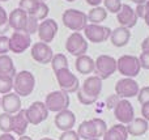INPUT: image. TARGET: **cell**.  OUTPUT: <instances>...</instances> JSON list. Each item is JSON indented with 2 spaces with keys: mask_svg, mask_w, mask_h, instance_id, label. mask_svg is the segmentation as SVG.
Returning a JSON list of instances; mask_svg holds the SVG:
<instances>
[{
  "mask_svg": "<svg viewBox=\"0 0 149 140\" xmlns=\"http://www.w3.org/2000/svg\"><path fill=\"white\" fill-rule=\"evenodd\" d=\"M102 92V80L98 76H89L80 85L79 91L76 92L77 100L81 105H93L97 102Z\"/></svg>",
  "mask_w": 149,
  "mask_h": 140,
  "instance_id": "obj_1",
  "label": "cell"
},
{
  "mask_svg": "<svg viewBox=\"0 0 149 140\" xmlns=\"http://www.w3.org/2000/svg\"><path fill=\"white\" fill-rule=\"evenodd\" d=\"M106 131H107V125L105 120L101 118H93V119L84 120L80 123L79 130L76 132L79 134L80 139L92 140L102 138Z\"/></svg>",
  "mask_w": 149,
  "mask_h": 140,
  "instance_id": "obj_2",
  "label": "cell"
},
{
  "mask_svg": "<svg viewBox=\"0 0 149 140\" xmlns=\"http://www.w3.org/2000/svg\"><path fill=\"white\" fill-rule=\"evenodd\" d=\"M36 88V77L30 71H20L13 77V91L20 97H28Z\"/></svg>",
  "mask_w": 149,
  "mask_h": 140,
  "instance_id": "obj_3",
  "label": "cell"
},
{
  "mask_svg": "<svg viewBox=\"0 0 149 140\" xmlns=\"http://www.w3.org/2000/svg\"><path fill=\"white\" fill-rule=\"evenodd\" d=\"M62 21L64 24L65 28H68L72 31H77L80 33L81 30H84L88 25V16L86 13H84L82 10L79 9H67L64 10L62 16Z\"/></svg>",
  "mask_w": 149,
  "mask_h": 140,
  "instance_id": "obj_4",
  "label": "cell"
},
{
  "mask_svg": "<svg viewBox=\"0 0 149 140\" xmlns=\"http://www.w3.org/2000/svg\"><path fill=\"white\" fill-rule=\"evenodd\" d=\"M141 65H140L139 58L135 55H122L116 60V71L124 77L134 79L140 73Z\"/></svg>",
  "mask_w": 149,
  "mask_h": 140,
  "instance_id": "obj_5",
  "label": "cell"
},
{
  "mask_svg": "<svg viewBox=\"0 0 149 140\" xmlns=\"http://www.w3.org/2000/svg\"><path fill=\"white\" fill-rule=\"evenodd\" d=\"M94 72L101 80L109 79L116 72V59L110 55H100L94 60Z\"/></svg>",
  "mask_w": 149,
  "mask_h": 140,
  "instance_id": "obj_6",
  "label": "cell"
},
{
  "mask_svg": "<svg viewBox=\"0 0 149 140\" xmlns=\"http://www.w3.org/2000/svg\"><path fill=\"white\" fill-rule=\"evenodd\" d=\"M55 77L60 86V91L65 93H76L80 88V81L74 73L70 71V68H63V70L55 72Z\"/></svg>",
  "mask_w": 149,
  "mask_h": 140,
  "instance_id": "obj_7",
  "label": "cell"
},
{
  "mask_svg": "<svg viewBox=\"0 0 149 140\" xmlns=\"http://www.w3.org/2000/svg\"><path fill=\"white\" fill-rule=\"evenodd\" d=\"M45 105H46L49 111H63V110L68 109V106H70V94L63 91H54L46 96Z\"/></svg>",
  "mask_w": 149,
  "mask_h": 140,
  "instance_id": "obj_8",
  "label": "cell"
},
{
  "mask_svg": "<svg viewBox=\"0 0 149 140\" xmlns=\"http://www.w3.org/2000/svg\"><path fill=\"white\" fill-rule=\"evenodd\" d=\"M110 28L103 25H97V24H88L86 28L84 29L85 39H88L92 43H103L110 38Z\"/></svg>",
  "mask_w": 149,
  "mask_h": 140,
  "instance_id": "obj_9",
  "label": "cell"
},
{
  "mask_svg": "<svg viewBox=\"0 0 149 140\" xmlns=\"http://www.w3.org/2000/svg\"><path fill=\"white\" fill-rule=\"evenodd\" d=\"M139 91H140L139 83L130 77L120 79V80H118L115 84V94L119 98H123V100H128V98H132V97H136Z\"/></svg>",
  "mask_w": 149,
  "mask_h": 140,
  "instance_id": "obj_10",
  "label": "cell"
},
{
  "mask_svg": "<svg viewBox=\"0 0 149 140\" xmlns=\"http://www.w3.org/2000/svg\"><path fill=\"white\" fill-rule=\"evenodd\" d=\"M31 46V36L24 30H15L9 37V51L22 54Z\"/></svg>",
  "mask_w": 149,
  "mask_h": 140,
  "instance_id": "obj_11",
  "label": "cell"
},
{
  "mask_svg": "<svg viewBox=\"0 0 149 140\" xmlns=\"http://www.w3.org/2000/svg\"><path fill=\"white\" fill-rule=\"evenodd\" d=\"M65 50L73 56H81L88 51V42L81 33L73 31L65 41Z\"/></svg>",
  "mask_w": 149,
  "mask_h": 140,
  "instance_id": "obj_12",
  "label": "cell"
},
{
  "mask_svg": "<svg viewBox=\"0 0 149 140\" xmlns=\"http://www.w3.org/2000/svg\"><path fill=\"white\" fill-rule=\"evenodd\" d=\"M49 110H47L45 102L36 101L26 109V118H28L30 125H39V123L45 122L49 117Z\"/></svg>",
  "mask_w": 149,
  "mask_h": 140,
  "instance_id": "obj_13",
  "label": "cell"
},
{
  "mask_svg": "<svg viewBox=\"0 0 149 140\" xmlns=\"http://www.w3.org/2000/svg\"><path fill=\"white\" fill-rule=\"evenodd\" d=\"M114 115L116 120L122 125H128L132 119L135 118V110L132 104L128 100H119L118 104L114 107Z\"/></svg>",
  "mask_w": 149,
  "mask_h": 140,
  "instance_id": "obj_14",
  "label": "cell"
},
{
  "mask_svg": "<svg viewBox=\"0 0 149 140\" xmlns=\"http://www.w3.org/2000/svg\"><path fill=\"white\" fill-rule=\"evenodd\" d=\"M58 30V22L54 20V18H46V20L41 21L38 26V37L41 39V42H45V43L49 45L50 42L54 41L55 36H56Z\"/></svg>",
  "mask_w": 149,
  "mask_h": 140,
  "instance_id": "obj_15",
  "label": "cell"
},
{
  "mask_svg": "<svg viewBox=\"0 0 149 140\" xmlns=\"http://www.w3.org/2000/svg\"><path fill=\"white\" fill-rule=\"evenodd\" d=\"M31 58L39 64H47L51 63V59L54 56V51L50 47V45L45 43V42H36L31 46Z\"/></svg>",
  "mask_w": 149,
  "mask_h": 140,
  "instance_id": "obj_16",
  "label": "cell"
},
{
  "mask_svg": "<svg viewBox=\"0 0 149 140\" xmlns=\"http://www.w3.org/2000/svg\"><path fill=\"white\" fill-rule=\"evenodd\" d=\"M139 17L136 16L135 9H132L128 4H122V8L118 13H116V21L119 22V25L123 28L131 29L137 24Z\"/></svg>",
  "mask_w": 149,
  "mask_h": 140,
  "instance_id": "obj_17",
  "label": "cell"
},
{
  "mask_svg": "<svg viewBox=\"0 0 149 140\" xmlns=\"http://www.w3.org/2000/svg\"><path fill=\"white\" fill-rule=\"evenodd\" d=\"M54 122H55L56 128L60 131L72 130L73 126L76 125V115H74L73 111L65 109V110H63V111L56 113Z\"/></svg>",
  "mask_w": 149,
  "mask_h": 140,
  "instance_id": "obj_18",
  "label": "cell"
},
{
  "mask_svg": "<svg viewBox=\"0 0 149 140\" xmlns=\"http://www.w3.org/2000/svg\"><path fill=\"white\" fill-rule=\"evenodd\" d=\"M21 98L20 96L15 93V92H10V93L3 94L1 97V104H0V107L4 110V113L7 114H16L21 110Z\"/></svg>",
  "mask_w": 149,
  "mask_h": 140,
  "instance_id": "obj_19",
  "label": "cell"
},
{
  "mask_svg": "<svg viewBox=\"0 0 149 140\" xmlns=\"http://www.w3.org/2000/svg\"><path fill=\"white\" fill-rule=\"evenodd\" d=\"M8 20H9V26L13 30H24L26 29V24L29 20V15L22 10L21 8H15L12 12L8 16Z\"/></svg>",
  "mask_w": 149,
  "mask_h": 140,
  "instance_id": "obj_20",
  "label": "cell"
},
{
  "mask_svg": "<svg viewBox=\"0 0 149 140\" xmlns=\"http://www.w3.org/2000/svg\"><path fill=\"white\" fill-rule=\"evenodd\" d=\"M29 125L30 123H29L28 118H26V110L21 109L18 113L12 115V132H15L16 135L18 136L25 135Z\"/></svg>",
  "mask_w": 149,
  "mask_h": 140,
  "instance_id": "obj_21",
  "label": "cell"
},
{
  "mask_svg": "<svg viewBox=\"0 0 149 140\" xmlns=\"http://www.w3.org/2000/svg\"><path fill=\"white\" fill-rule=\"evenodd\" d=\"M131 39V30L123 26H118L116 29L111 30L110 34V42L115 47H124L128 45Z\"/></svg>",
  "mask_w": 149,
  "mask_h": 140,
  "instance_id": "obj_22",
  "label": "cell"
},
{
  "mask_svg": "<svg viewBox=\"0 0 149 140\" xmlns=\"http://www.w3.org/2000/svg\"><path fill=\"white\" fill-rule=\"evenodd\" d=\"M127 132L131 136H141L149 130V122L144 118H134L128 125H126Z\"/></svg>",
  "mask_w": 149,
  "mask_h": 140,
  "instance_id": "obj_23",
  "label": "cell"
},
{
  "mask_svg": "<svg viewBox=\"0 0 149 140\" xmlns=\"http://www.w3.org/2000/svg\"><path fill=\"white\" fill-rule=\"evenodd\" d=\"M74 68L81 75H89V73L94 72V60L89 56V55H81V56L76 58L74 62Z\"/></svg>",
  "mask_w": 149,
  "mask_h": 140,
  "instance_id": "obj_24",
  "label": "cell"
},
{
  "mask_svg": "<svg viewBox=\"0 0 149 140\" xmlns=\"http://www.w3.org/2000/svg\"><path fill=\"white\" fill-rule=\"evenodd\" d=\"M102 138L103 140H127L128 139V132H127L126 126L118 123V125H114L110 128H107V131Z\"/></svg>",
  "mask_w": 149,
  "mask_h": 140,
  "instance_id": "obj_25",
  "label": "cell"
},
{
  "mask_svg": "<svg viewBox=\"0 0 149 140\" xmlns=\"http://www.w3.org/2000/svg\"><path fill=\"white\" fill-rule=\"evenodd\" d=\"M16 67L13 64V60L9 55H0V76L5 77H15L16 76Z\"/></svg>",
  "mask_w": 149,
  "mask_h": 140,
  "instance_id": "obj_26",
  "label": "cell"
},
{
  "mask_svg": "<svg viewBox=\"0 0 149 140\" xmlns=\"http://www.w3.org/2000/svg\"><path fill=\"white\" fill-rule=\"evenodd\" d=\"M86 16H88V21H89L90 24H97V25H101V22H103V21L107 18V10L100 5V7L92 8Z\"/></svg>",
  "mask_w": 149,
  "mask_h": 140,
  "instance_id": "obj_27",
  "label": "cell"
},
{
  "mask_svg": "<svg viewBox=\"0 0 149 140\" xmlns=\"http://www.w3.org/2000/svg\"><path fill=\"white\" fill-rule=\"evenodd\" d=\"M51 67L54 72L63 70V68H68V59L64 54H54L51 59Z\"/></svg>",
  "mask_w": 149,
  "mask_h": 140,
  "instance_id": "obj_28",
  "label": "cell"
},
{
  "mask_svg": "<svg viewBox=\"0 0 149 140\" xmlns=\"http://www.w3.org/2000/svg\"><path fill=\"white\" fill-rule=\"evenodd\" d=\"M49 13H50V8H49V5L46 4L45 1H39V4H38V7L34 9V12L31 13V17H34L37 21H43V20H46L47 18V16H49Z\"/></svg>",
  "mask_w": 149,
  "mask_h": 140,
  "instance_id": "obj_29",
  "label": "cell"
},
{
  "mask_svg": "<svg viewBox=\"0 0 149 140\" xmlns=\"http://www.w3.org/2000/svg\"><path fill=\"white\" fill-rule=\"evenodd\" d=\"M0 131L3 134L12 132V115L7 113L0 114Z\"/></svg>",
  "mask_w": 149,
  "mask_h": 140,
  "instance_id": "obj_30",
  "label": "cell"
},
{
  "mask_svg": "<svg viewBox=\"0 0 149 140\" xmlns=\"http://www.w3.org/2000/svg\"><path fill=\"white\" fill-rule=\"evenodd\" d=\"M39 1H41V0H20V3H18V8H21L22 10H25V12L30 16L31 13L34 12V9L38 7Z\"/></svg>",
  "mask_w": 149,
  "mask_h": 140,
  "instance_id": "obj_31",
  "label": "cell"
},
{
  "mask_svg": "<svg viewBox=\"0 0 149 140\" xmlns=\"http://www.w3.org/2000/svg\"><path fill=\"white\" fill-rule=\"evenodd\" d=\"M9 20H8V15L5 9L0 5V36H5V33L9 29Z\"/></svg>",
  "mask_w": 149,
  "mask_h": 140,
  "instance_id": "obj_32",
  "label": "cell"
},
{
  "mask_svg": "<svg viewBox=\"0 0 149 140\" xmlns=\"http://www.w3.org/2000/svg\"><path fill=\"white\" fill-rule=\"evenodd\" d=\"M13 89V79L0 76V94L10 93Z\"/></svg>",
  "mask_w": 149,
  "mask_h": 140,
  "instance_id": "obj_33",
  "label": "cell"
},
{
  "mask_svg": "<svg viewBox=\"0 0 149 140\" xmlns=\"http://www.w3.org/2000/svg\"><path fill=\"white\" fill-rule=\"evenodd\" d=\"M103 4H105V9L110 13H118L122 8V1L120 0H103Z\"/></svg>",
  "mask_w": 149,
  "mask_h": 140,
  "instance_id": "obj_34",
  "label": "cell"
},
{
  "mask_svg": "<svg viewBox=\"0 0 149 140\" xmlns=\"http://www.w3.org/2000/svg\"><path fill=\"white\" fill-rule=\"evenodd\" d=\"M38 26H39V21H37L34 17L29 16V20H28V24H26V29L25 31L28 34H36L38 31Z\"/></svg>",
  "mask_w": 149,
  "mask_h": 140,
  "instance_id": "obj_35",
  "label": "cell"
},
{
  "mask_svg": "<svg viewBox=\"0 0 149 140\" xmlns=\"http://www.w3.org/2000/svg\"><path fill=\"white\" fill-rule=\"evenodd\" d=\"M136 97H137V101H139L141 105L149 102V86H144V88L140 89Z\"/></svg>",
  "mask_w": 149,
  "mask_h": 140,
  "instance_id": "obj_36",
  "label": "cell"
},
{
  "mask_svg": "<svg viewBox=\"0 0 149 140\" xmlns=\"http://www.w3.org/2000/svg\"><path fill=\"white\" fill-rule=\"evenodd\" d=\"M9 52V37L0 36V55H7Z\"/></svg>",
  "mask_w": 149,
  "mask_h": 140,
  "instance_id": "obj_37",
  "label": "cell"
},
{
  "mask_svg": "<svg viewBox=\"0 0 149 140\" xmlns=\"http://www.w3.org/2000/svg\"><path fill=\"white\" fill-rule=\"evenodd\" d=\"M139 62H140L141 68L149 70V50H143L139 56Z\"/></svg>",
  "mask_w": 149,
  "mask_h": 140,
  "instance_id": "obj_38",
  "label": "cell"
},
{
  "mask_svg": "<svg viewBox=\"0 0 149 140\" xmlns=\"http://www.w3.org/2000/svg\"><path fill=\"white\" fill-rule=\"evenodd\" d=\"M59 140H80V136L76 131L68 130V131H63V134L60 135Z\"/></svg>",
  "mask_w": 149,
  "mask_h": 140,
  "instance_id": "obj_39",
  "label": "cell"
},
{
  "mask_svg": "<svg viewBox=\"0 0 149 140\" xmlns=\"http://www.w3.org/2000/svg\"><path fill=\"white\" fill-rule=\"evenodd\" d=\"M141 117L149 122V102L141 105Z\"/></svg>",
  "mask_w": 149,
  "mask_h": 140,
  "instance_id": "obj_40",
  "label": "cell"
},
{
  "mask_svg": "<svg viewBox=\"0 0 149 140\" xmlns=\"http://www.w3.org/2000/svg\"><path fill=\"white\" fill-rule=\"evenodd\" d=\"M119 100H120V98H119L116 94L113 97V98H110V97H109V98H107V107H109V109H114V107H115V105L118 104Z\"/></svg>",
  "mask_w": 149,
  "mask_h": 140,
  "instance_id": "obj_41",
  "label": "cell"
},
{
  "mask_svg": "<svg viewBox=\"0 0 149 140\" xmlns=\"http://www.w3.org/2000/svg\"><path fill=\"white\" fill-rule=\"evenodd\" d=\"M143 20L145 21V24H147L149 28V0L144 4V18Z\"/></svg>",
  "mask_w": 149,
  "mask_h": 140,
  "instance_id": "obj_42",
  "label": "cell"
},
{
  "mask_svg": "<svg viewBox=\"0 0 149 140\" xmlns=\"http://www.w3.org/2000/svg\"><path fill=\"white\" fill-rule=\"evenodd\" d=\"M135 12H136V16L139 18H144V4L137 5L136 9H135Z\"/></svg>",
  "mask_w": 149,
  "mask_h": 140,
  "instance_id": "obj_43",
  "label": "cell"
},
{
  "mask_svg": "<svg viewBox=\"0 0 149 140\" xmlns=\"http://www.w3.org/2000/svg\"><path fill=\"white\" fill-rule=\"evenodd\" d=\"M0 140H16V138L10 132H7V134L4 132L0 135Z\"/></svg>",
  "mask_w": 149,
  "mask_h": 140,
  "instance_id": "obj_44",
  "label": "cell"
},
{
  "mask_svg": "<svg viewBox=\"0 0 149 140\" xmlns=\"http://www.w3.org/2000/svg\"><path fill=\"white\" fill-rule=\"evenodd\" d=\"M85 1H86L89 5H92L93 8H94V7H100V4L103 1V0H85Z\"/></svg>",
  "mask_w": 149,
  "mask_h": 140,
  "instance_id": "obj_45",
  "label": "cell"
},
{
  "mask_svg": "<svg viewBox=\"0 0 149 140\" xmlns=\"http://www.w3.org/2000/svg\"><path fill=\"white\" fill-rule=\"evenodd\" d=\"M141 50H149V37L141 42Z\"/></svg>",
  "mask_w": 149,
  "mask_h": 140,
  "instance_id": "obj_46",
  "label": "cell"
},
{
  "mask_svg": "<svg viewBox=\"0 0 149 140\" xmlns=\"http://www.w3.org/2000/svg\"><path fill=\"white\" fill-rule=\"evenodd\" d=\"M131 1L135 3V4H137V5H140V4H145L148 0H131Z\"/></svg>",
  "mask_w": 149,
  "mask_h": 140,
  "instance_id": "obj_47",
  "label": "cell"
},
{
  "mask_svg": "<svg viewBox=\"0 0 149 140\" xmlns=\"http://www.w3.org/2000/svg\"><path fill=\"white\" fill-rule=\"evenodd\" d=\"M18 140H33L30 138V136H26V135H22V136H20L18 138Z\"/></svg>",
  "mask_w": 149,
  "mask_h": 140,
  "instance_id": "obj_48",
  "label": "cell"
},
{
  "mask_svg": "<svg viewBox=\"0 0 149 140\" xmlns=\"http://www.w3.org/2000/svg\"><path fill=\"white\" fill-rule=\"evenodd\" d=\"M39 140H54V139H51V138H42V139H39Z\"/></svg>",
  "mask_w": 149,
  "mask_h": 140,
  "instance_id": "obj_49",
  "label": "cell"
},
{
  "mask_svg": "<svg viewBox=\"0 0 149 140\" xmlns=\"http://www.w3.org/2000/svg\"><path fill=\"white\" fill-rule=\"evenodd\" d=\"M65 1H68V3H73L74 0H65Z\"/></svg>",
  "mask_w": 149,
  "mask_h": 140,
  "instance_id": "obj_50",
  "label": "cell"
},
{
  "mask_svg": "<svg viewBox=\"0 0 149 140\" xmlns=\"http://www.w3.org/2000/svg\"><path fill=\"white\" fill-rule=\"evenodd\" d=\"M0 1H8V0H0Z\"/></svg>",
  "mask_w": 149,
  "mask_h": 140,
  "instance_id": "obj_51",
  "label": "cell"
},
{
  "mask_svg": "<svg viewBox=\"0 0 149 140\" xmlns=\"http://www.w3.org/2000/svg\"><path fill=\"white\" fill-rule=\"evenodd\" d=\"M92 140H101V139H92Z\"/></svg>",
  "mask_w": 149,
  "mask_h": 140,
  "instance_id": "obj_52",
  "label": "cell"
},
{
  "mask_svg": "<svg viewBox=\"0 0 149 140\" xmlns=\"http://www.w3.org/2000/svg\"><path fill=\"white\" fill-rule=\"evenodd\" d=\"M0 104H1V97H0Z\"/></svg>",
  "mask_w": 149,
  "mask_h": 140,
  "instance_id": "obj_53",
  "label": "cell"
},
{
  "mask_svg": "<svg viewBox=\"0 0 149 140\" xmlns=\"http://www.w3.org/2000/svg\"><path fill=\"white\" fill-rule=\"evenodd\" d=\"M42 1H43V0H42Z\"/></svg>",
  "mask_w": 149,
  "mask_h": 140,
  "instance_id": "obj_54",
  "label": "cell"
}]
</instances>
